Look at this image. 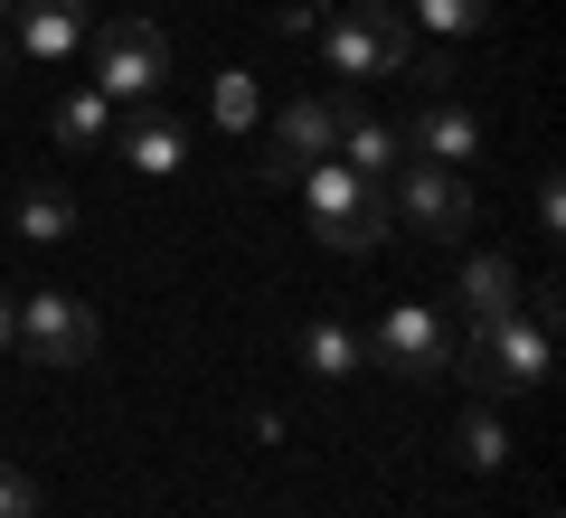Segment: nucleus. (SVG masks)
I'll list each match as a JSON object with an SVG mask.
<instances>
[{
  "mask_svg": "<svg viewBox=\"0 0 566 518\" xmlns=\"http://www.w3.org/2000/svg\"><path fill=\"white\" fill-rule=\"evenodd\" d=\"M453 462H463V472H501V462H510V424L491 415V405H463V424H453Z\"/></svg>",
  "mask_w": 566,
  "mask_h": 518,
  "instance_id": "f3484780",
  "label": "nucleus"
},
{
  "mask_svg": "<svg viewBox=\"0 0 566 518\" xmlns=\"http://www.w3.org/2000/svg\"><path fill=\"white\" fill-rule=\"evenodd\" d=\"M406 29H434V39H472V29H491V0H406Z\"/></svg>",
  "mask_w": 566,
  "mask_h": 518,
  "instance_id": "a211bd4d",
  "label": "nucleus"
},
{
  "mask_svg": "<svg viewBox=\"0 0 566 518\" xmlns=\"http://www.w3.org/2000/svg\"><path fill=\"white\" fill-rule=\"evenodd\" d=\"M368 359L406 387H434V378H453V330L434 320V302H387V320L368 330Z\"/></svg>",
  "mask_w": 566,
  "mask_h": 518,
  "instance_id": "0eeeda50",
  "label": "nucleus"
},
{
  "mask_svg": "<svg viewBox=\"0 0 566 518\" xmlns=\"http://www.w3.org/2000/svg\"><path fill=\"white\" fill-rule=\"evenodd\" d=\"M20 349V293H0V359Z\"/></svg>",
  "mask_w": 566,
  "mask_h": 518,
  "instance_id": "5701e85b",
  "label": "nucleus"
},
{
  "mask_svg": "<svg viewBox=\"0 0 566 518\" xmlns=\"http://www.w3.org/2000/svg\"><path fill=\"white\" fill-rule=\"evenodd\" d=\"M95 349H104L95 302H76V293H20V349H10V359H29L39 378H66V368H85Z\"/></svg>",
  "mask_w": 566,
  "mask_h": 518,
  "instance_id": "423d86ee",
  "label": "nucleus"
},
{
  "mask_svg": "<svg viewBox=\"0 0 566 518\" xmlns=\"http://www.w3.org/2000/svg\"><path fill=\"white\" fill-rule=\"evenodd\" d=\"M10 226H20L29 245H57V236H76V199H66L57 180H29L20 199H10Z\"/></svg>",
  "mask_w": 566,
  "mask_h": 518,
  "instance_id": "dca6fc26",
  "label": "nucleus"
},
{
  "mask_svg": "<svg viewBox=\"0 0 566 518\" xmlns=\"http://www.w3.org/2000/svg\"><path fill=\"white\" fill-rule=\"evenodd\" d=\"M10 57H20V47H10V0H0V76H10Z\"/></svg>",
  "mask_w": 566,
  "mask_h": 518,
  "instance_id": "b1692460",
  "label": "nucleus"
},
{
  "mask_svg": "<svg viewBox=\"0 0 566 518\" xmlns=\"http://www.w3.org/2000/svg\"><path fill=\"white\" fill-rule=\"evenodd\" d=\"M359 359H368V339L349 330V320H331V311H312V320H303V368H312L322 387L359 378Z\"/></svg>",
  "mask_w": 566,
  "mask_h": 518,
  "instance_id": "4468645a",
  "label": "nucleus"
},
{
  "mask_svg": "<svg viewBox=\"0 0 566 518\" xmlns=\"http://www.w3.org/2000/svg\"><path fill=\"white\" fill-rule=\"evenodd\" d=\"M406 160H434V170H472V160L491 151V133H482V114H472L463 95H424L416 104V123H406Z\"/></svg>",
  "mask_w": 566,
  "mask_h": 518,
  "instance_id": "6e6552de",
  "label": "nucleus"
},
{
  "mask_svg": "<svg viewBox=\"0 0 566 518\" xmlns=\"http://www.w3.org/2000/svg\"><path fill=\"white\" fill-rule=\"evenodd\" d=\"M85 57H95V95L104 104H161V85H170V39H161V20H104L95 39H85Z\"/></svg>",
  "mask_w": 566,
  "mask_h": 518,
  "instance_id": "20e7f679",
  "label": "nucleus"
},
{
  "mask_svg": "<svg viewBox=\"0 0 566 518\" xmlns=\"http://www.w3.org/2000/svg\"><path fill=\"white\" fill-rule=\"evenodd\" d=\"M387 218L416 226V236H434V245H463L482 208H472V180H463V170H434V160H397V170H387Z\"/></svg>",
  "mask_w": 566,
  "mask_h": 518,
  "instance_id": "39448f33",
  "label": "nucleus"
},
{
  "mask_svg": "<svg viewBox=\"0 0 566 518\" xmlns=\"http://www.w3.org/2000/svg\"><path fill=\"white\" fill-rule=\"evenodd\" d=\"M322 66L349 85L368 76H406L416 66V29H406V0H349L322 20Z\"/></svg>",
  "mask_w": 566,
  "mask_h": 518,
  "instance_id": "7ed1b4c3",
  "label": "nucleus"
},
{
  "mask_svg": "<svg viewBox=\"0 0 566 518\" xmlns=\"http://www.w3.org/2000/svg\"><path fill=\"white\" fill-rule=\"evenodd\" d=\"M48 133H57V151H104V141H114V104H104L95 85H76V95H57Z\"/></svg>",
  "mask_w": 566,
  "mask_h": 518,
  "instance_id": "2eb2a0df",
  "label": "nucleus"
},
{
  "mask_svg": "<svg viewBox=\"0 0 566 518\" xmlns=\"http://www.w3.org/2000/svg\"><path fill=\"white\" fill-rule=\"evenodd\" d=\"M322 20H331V10H312V0H283V10H274L283 39H322Z\"/></svg>",
  "mask_w": 566,
  "mask_h": 518,
  "instance_id": "4be33fe9",
  "label": "nucleus"
},
{
  "mask_svg": "<svg viewBox=\"0 0 566 518\" xmlns=\"http://www.w3.org/2000/svg\"><path fill=\"white\" fill-rule=\"evenodd\" d=\"M453 302H463L472 320H501V311H520V302H528V283H520V264H510V255H463Z\"/></svg>",
  "mask_w": 566,
  "mask_h": 518,
  "instance_id": "ddd939ff",
  "label": "nucleus"
},
{
  "mask_svg": "<svg viewBox=\"0 0 566 518\" xmlns=\"http://www.w3.org/2000/svg\"><path fill=\"white\" fill-rule=\"evenodd\" d=\"M331 141H340V95H293L274 114V151H264V180H293V170H303V160H322Z\"/></svg>",
  "mask_w": 566,
  "mask_h": 518,
  "instance_id": "9d476101",
  "label": "nucleus"
},
{
  "mask_svg": "<svg viewBox=\"0 0 566 518\" xmlns=\"http://www.w3.org/2000/svg\"><path fill=\"white\" fill-rule=\"evenodd\" d=\"M453 368H463L472 405L538 397L547 368H557V283H538V293H528L520 311H501V320H472V349H453Z\"/></svg>",
  "mask_w": 566,
  "mask_h": 518,
  "instance_id": "f257e3e1",
  "label": "nucleus"
},
{
  "mask_svg": "<svg viewBox=\"0 0 566 518\" xmlns=\"http://www.w3.org/2000/svg\"><path fill=\"white\" fill-rule=\"evenodd\" d=\"M114 151L133 160L142 180H170V170L189 160V123H170V114H151V104H142V114H133V123L114 133Z\"/></svg>",
  "mask_w": 566,
  "mask_h": 518,
  "instance_id": "9b49d317",
  "label": "nucleus"
},
{
  "mask_svg": "<svg viewBox=\"0 0 566 518\" xmlns=\"http://www.w3.org/2000/svg\"><path fill=\"white\" fill-rule=\"evenodd\" d=\"M331 160H349L359 180H387L406 160V141H397V123H378V114H359V104L340 95V141H331Z\"/></svg>",
  "mask_w": 566,
  "mask_h": 518,
  "instance_id": "f8f14e48",
  "label": "nucleus"
},
{
  "mask_svg": "<svg viewBox=\"0 0 566 518\" xmlns=\"http://www.w3.org/2000/svg\"><path fill=\"white\" fill-rule=\"evenodd\" d=\"M48 499H39V480L20 472V462H0V518H39Z\"/></svg>",
  "mask_w": 566,
  "mask_h": 518,
  "instance_id": "412c9836",
  "label": "nucleus"
},
{
  "mask_svg": "<svg viewBox=\"0 0 566 518\" xmlns=\"http://www.w3.org/2000/svg\"><path fill=\"white\" fill-rule=\"evenodd\" d=\"M95 39V0H10V47L29 66H66Z\"/></svg>",
  "mask_w": 566,
  "mask_h": 518,
  "instance_id": "1a4fd4ad",
  "label": "nucleus"
},
{
  "mask_svg": "<svg viewBox=\"0 0 566 518\" xmlns=\"http://www.w3.org/2000/svg\"><path fill=\"white\" fill-rule=\"evenodd\" d=\"M293 189H303V218H312V236L331 245V255H378L387 245V189L378 180H359V170H349V160H303V170H293Z\"/></svg>",
  "mask_w": 566,
  "mask_h": 518,
  "instance_id": "f03ea898",
  "label": "nucleus"
},
{
  "mask_svg": "<svg viewBox=\"0 0 566 518\" xmlns=\"http://www.w3.org/2000/svg\"><path fill=\"white\" fill-rule=\"evenodd\" d=\"M528 218H538V236H547V245L566 236V189H557V170H538V189H528Z\"/></svg>",
  "mask_w": 566,
  "mask_h": 518,
  "instance_id": "aec40b11",
  "label": "nucleus"
},
{
  "mask_svg": "<svg viewBox=\"0 0 566 518\" xmlns=\"http://www.w3.org/2000/svg\"><path fill=\"white\" fill-rule=\"evenodd\" d=\"M208 104H218V133H255V123H264V95H255V76H245V66H227Z\"/></svg>",
  "mask_w": 566,
  "mask_h": 518,
  "instance_id": "6ab92c4d",
  "label": "nucleus"
}]
</instances>
